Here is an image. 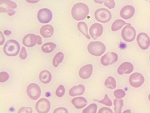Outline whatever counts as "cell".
<instances>
[{"instance_id":"18","label":"cell","mask_w":150,"mask_h":113,"mask_svg":"<svg viewBox=\"0 0 150 113\" xmlns=\"http://www.w3.org/2000/svg\"><path fill=\"white\" fill-rule=\"evenodd\" d=\"M54 29L51 25H44L41 28L40 34L45 38H48L53 35Z\"/></svg>"},{"instance_id":"2","label":"cell","mask_w":150,"mask_h":113,"mask_svg":"<svg viewBox=\"0 0 150 113\" xmlns=\"http://www.w3.org/2000/svg\"><path fill=\"white\" fill-rule=\"evenodd\" d=\"M21 49L19 42L14 40H10L5 43L4 46V51L8 56H17Z\"/></svg>"},{"instance_id":"29","label":"cell","mask_w":150,"mask_h":113,"mask_svg":"<svg viewBox=\"0 0 150 113\" xmlns=\"http://www.w3.org/2000/svg\"><path fill=\"white\" fill-rule=\"evenodd\" d=\"M103 4L104 2L105 6L108 7L109 9H112L115 7V1L114 0H102Z\"/></svg>"},{"instance_id":"4","label":"cell","mask_w":150,"mask_h":113,"mask_svg":"<svg viewBox=\"0 0 150 113\" xmlns=\"http://www.w3.org/2000/svg\"><path fill=\"white\" fill-rule=\"evenodd\" d=\"M130 25V24H127L125 26L122 31V38L126 42H132L136 39V30Z\"/></svg>"},{"instance_id":"31","label":"cell","mask_w":150,"mask_h":113,"mask_svg":"<svg viewBox=\"0 0 150 113\" xmlns=\"http://www.w3.org/2000/svg\"><path fill=\"white\" fill-rule=\"evenodd\" d=\"M98 102L101 104H103V105L107 106H111L112 105V103L110 99L108 97L107 94H105L104 99H103L101 101H98Z\"/></svg>"},{"instance_id":"7","label":"cell","mask_w":150,"mask_h":113,"mask_svg":"<svg viewBox=\"0 0 150 113\" xmlns=\"http://www.w3.org/2000/svg\"><path fill=\"white\" fill-rule=\"evenodd\" d=\"M37 18L41 23L46 24L52 20V13L50 9L46 8L42 9L38 12Z\"/></svg>"},{"instance_id":"39","label":"cell","mask_w":150,"mask_h":113,"mask_svg":"<svg viewBox=\"0 0 150 113\" xmlns=\"http://www.w3.org/2000/svg\"><path fill=\"white\" fill-rule=\"evenodd\" d=\"M40 0H26V1L28 3H30V4H35L37 3L40 1Z\"/></svg>"},{"instance_id":"10","label":"cell","mask_w":150,"mask_h":113,"mask_svg":"<svg viewBox=\"0 0 150 113\" xmlns=\"http://www.w3.org/2000/svg\"><path fill=\"white\" fill-rule=\"evenodd\" d=\"M117 59V54L114 52H109L101 57V63L105 66H108L116 63Z\"/></svg>"},{"instance_id":"33","label":"cell","mask_w":150,"mask_h":113,"mask_svg":"<svg viewBox=\"0 0 150 113\" xmlns=\"http://www.w3.org/2000/svg\"><path fill=\"white\" fill-rule=\"evenodd\" d=\"M9 79V75L6 72L2 71L0 73V82L4 83Z\"/></svg>"},{"instance_id":"22","label":"cell","mask_w":150,"mask_h":113,"mask_svg":"<svg viewBox=\"0 0 150 113\" xmlns=\"http://www.w3.org/2000/svg\"><path fill=\"white\" fill-rule=\"evenodd\" d=\"M78 30L82 33L84 36H86L88 39H90V36L88 33V27L86 23L84 21H81L78 23L77 25Z\"/></svg>"},{"instance_id":"16","label":"cell","mask_w":150,"mask_h":113,"mask_svg":"<svg viewBox=\"0 0 150 113\" xmlns=\"http://www.w3.org/2000/svg\"><path fill=\"white\" fill-rule=\"evenodd\" d=\"M93 72V66L91 64L83 66L79 72V75L82 79H88Z\"/></svg>"},{"instance_id":"32","label":"cell","mask_w":150,"mask_h":113,"mask_svg":"<svg viewBox=\"0 0 150 113\" xmlns=\"http://www.w3.org/2000/svg\"><path fill=\"white\" fill-rule=\"evenodd\" d=\"M114 94L116 99H122L125 96V92L123 89H117L114 92Z\"/></svg>"},{"instance_id":"23","label":"cell","mask_w":150,"mask_h":113,"mask_svg":"<svg viewBox=\"0 0 150 113\" xmlns=\"http://www.w3.org/2000/svg\"><path fill=\"white\" fill-rule=\"evenodd\" d=\"M56 48V45L53 42H47L44 44L42 47L41 49L43 52L46 53H50L52 52Z\"/></svg>"},{"instance_id":"44","label":"cell","mask_w":150,"mask_h":113,"mask_svg":"<svg viewBox=\"0 0 150 113\" xmlns=\"http://www.w3.org/2000/svg\"><path fill=\"white\" fill-rule=\"evenodd\" d=\"M149 101H150V94H149Z\"/></svg>"},{"instance_id":"36","label":"cell","mask_w":150,"mask_h":113,"mask_svg":"<svg viewBox=\"0 0 150 113\" xmlns=\"http://www.w3.org/2000/svg\"><path fill=\"white\" fill-rule=\"evenodd\" d=\"M98 113H112V111L108 107H102L101 108L99 111H98Z\"/></svg>"},{"instance_id":"6","label":"cell","mask_w":150,"mask_h":113,"mask_svg":"<svg viewBox=\"0 0 150 113\" xmlns=\"http://www.w3.org/2000/svg\"><path fill=\"white\" fill-rule=\"evenodd\" d=\"M27 93L30 99L32 100H36L41 96V88L38 85L35 83H31L27 87Z\"/></svg>"},{"instance_id":"45","label":"cell","mask_w":150,"mask_h":113,"mask_svg":"<svg viewBox=\"0 0 150 113\" xmlns=\"http://www.w3.org/2000/svg\"></svg>"},{"instance_id":"41","label":"cell","mask_w":150,"mask_h":113,"mask_svg":"<svg viewBox=\"0 0 150 113\" xmlns=\"http://www.w3.org/2000/svg\"><path fill=\"white\" fill-rule=\"evenodd\" d=\"M4 35L6 36L10 35L11 34V32L10 31H9V30H7V29L4 31Z\"/></svg>"},{"instance_id":"28","label":"cell","mask_w":150,"mask_h":113,"mask_svg":"<svg viewBox=\"0 0 150 113\" xmlns=\"http://www.w3.org/2000/svg\"><path fill=\"white\" fill-rule=\"evenodd\" d=\"M97 105L96 104H92L83 110V113H96L97 112Z\"/></svg>"},{"instance_id":"43","label":"cell","mask_w":150,"mask_h":113,"mask_svg":"<svg viewBox=\"0 0 150 113\" xmlns=\"http://www.w3.org/2000/svg\"><path fill=\"white\" fill-rule=\"evenodd\" d=\"M95 1V2L97 3V4H102L103 2L102 0H93Z\"/></svg>"},{"instance_id":"15","label":"cell","mask_w":150,"mask_h":113,"mask_svg":"<svg viewBox=\"0 0 150 113\" xmlns=\"http://www.w3.org/2000/svg\"><path fill=\"white\" fill-rule=\"evenodd\" d=\"M17 7V5L10 0H0V12L7 13L10 9H14Z\"/></svg>"},{"instance_id":"21","label":"cell","mask_w":150,"mask_h":113,"mask_svg":"<svg viewBox=\"0 0 150 113\" xmlns=\"http://www.w3.org/2000/svg\"><path fill=\"white\" fill-rule=\"evenodd\" d=\"M39 78L42 83L48 84L51 82L52 76L51 73L48 71L43 70L41 71Z\"/></svg>"},{"instance_id":"37","label":"cell","mask_w":150,"mask_h":113,"mask_svg":"<svg viewBox=\"0 0 150 113\" xmlns=\"http://www.w3.org/2000/svg\"><path fill=\"white\" fill-rule=\"evenodd\" d=\"M54 113H68V111L67 110V109L64 108V107H59V108H57L56 109H55L54 110V112H53Z\"/></svg>"},{"instance_id":"27","label":"cell","mask_w":150,"mask_h":113,"mask_svg":"<svg viewBox=\"0 0 150 113\" xmlns=\"http://www.w3.org/2000/svg\"><path fill=\"white\" fill-rule=\"evenodd\" d=\"M105 85L109 89H115L116 87V81L115 79L111 77H108L105 82Z\"/></svg>"},{"instance_id":"42","label":"cell","mask_w":150,"mask_h":113,"mask_svg":"<svg viewBox=\"0 0 150 113\" xmlns=\"http://www.w3.org/2000/svg\"><path fill=\"white\" fill-rule=\"evenodd\" d=\"M37 44L38 45H41L42 44V38L40 36H38V42Z\"/></svg>"},{"instance_id":"24","label":"cell","mask_w":150,"mask_h":113,"mask_svg":"<svg viewBox=\"0 0 150 113\" xmlns=\"http://www.w3.org/2000/svg\"><path fill=\"white\" fill-rule=\"evenodd\" d=\"M126 24H127L125 21L121 20V19H117L115 21H114L111 26V30L114 32L117 31L121 28H123V26Z\"/></svg>"},{"instance_id":"25","label":"cell","mask_w":150,"mask_h":113,"mask_svg":"<svg viewBox=\"0 0 150 113\" xmlns=\"http://www.w3.org/2000/svg\"><path fill=\"white\" fill-rule=\"evenodd\" d=\"M114 113H122V109L123 106V99H116L114 101Z\"/></svg>"},{"instance_id":"14","label":"cell","mask_w":150,"mask_h":113,"mask_svg":"<svg viewBox=\"0 0 150 113\" xmlns=\"http://www.w3.org/2000/svg\"><path fill=\"white\" fill-rule=\"evenodd\" d=\"M38 42V36L30 34L24 36L23 39V44L28 48L33 47Z\"/></svg>"},{"instance_id":"9","label":"cell","mask_w":150,"mask_h":113,"mask_svg":"<svg viewBox=\"0 0 150 113\" xmlns=\"http://www.w3.org/2000/svg\"><path fill=\"white\" fill-rule=\"evenodd\" d=\"M51 108L50 101L46 99H39L35 105V110L39 113H47Z\"/></svg>"},{"instance_id":"20","label":"cell","mask_w":150,"mask_h":113,"mask_svg":"<svg viewBox=\"0 0 150 113\" xmlns=\"http://www.w3.org/2000/svg\"><path fill=\"white\" fill-rule=\"evenodd\" d=\"M71 103L76 109H81L87 105V101L84 97H78L73 99Z\"/></svg>"},{"instance_id":"30","label":"cell","mask_w":150,"mask_h":113,"mask_svg":"<svg viewBox=\"0 0 150 113\" xmlns=\"http://www.w3.org/2000/svg\"><path fill=\"white\" fill-rule=\"evenodd\" d=\"M65 92V90L64 87L62 85H60L56 89V95L59 97H62L64 95Z\"/></svg>"},{"instance_id":"17","label":"cell","mask_w":150,"mask_h":113,"mask_svg":"<svg viewBox=\"0 0 150 113\" xmlns=\"http://www.w3.org/2000/svg\"><path fill=\"white\" fill-rule=\"evenodd\" d=\"M133 65L130 62H124L121 64L117 69V73L119 75L123 74H129L133 71Z\"/></svg>"},{"instance_id":"5","label":"cell","mask_w":150,"mask_h":113,"mask_svg":"<svg viewBox=\"0 0 150 113\" xmlns=\"http://www.w3.org/2000/svg\"><path fill=\"white\" fill-rule=\"evenodd\" d=\"M95 16L97 21L103 23H107L111 19V13L108 10L104 8L97 10L95 13Z\"/></svg>"},{"instance_id":"8","label":"cell","mask_w":150,"mask_h":113,"mask_svg":"<svg viewBox=\"0 0 150 113\" xmlns=\"http://www.w3.org/2000/svg\"><path fill=\"white\" fill-rule=\"evenodd\" d=\"M129 82L132 87L137 88L142 85L144 82V78L141 74L135 72L130 76Z\"/></svg>"},{"instance_id":"26","label":"cell","mask_w":150,"mask_h":113,"mask_svg":"<svg viewBox=\"0 0 150 113\" xmlns=\"http://www.w3.org/2000/svg\"><path fill=\"white\" fill-rule=\"evenodd\" d=\"M64 54L62 52L57 53L53 59L52 64L55 67H57L59 64H61L64 59Z\"/></svg>"},{"instance_id":"46","label":"cell","mask_w":150,"mask_h":113,"mask_svg":"<svg viewBox=\"0 0 150 113\" xmlns=\"http://www.w3.org/2000/svg\"><path fill=\"white\" fill-rule=\"evenodd\" d=\"M149 2H150V1H149Z\"/></svg>"},{"instance_id":"13","label":"cell","mask_w":150,"mask_h":113,"mask_svg":"<svg viewBox=\"0 0 150 113\" xmlns=\"http://www.w3.org/2000/svg\"><path fill=\"white\" fill-rule=\"evenodd\" d=\"M135 13V9L134 7L131 5H127L123 7L120 12V15L123 19H129Z\"/></svg>"},{"instance_id":"35","label":"cell","mask_w":150,"mask_h":113,"mask_svg":"<svg viewBox=\"0 0 150 113\" xmlns=\"http://www.w3.org/2000/svg\"><path fill=\"white\" fill-rule=\"evenodd\" d=\"M33 112L32 109L30 107H23L19 109L18 111V113H31Z\"/></svg>"},{"instance_id":"34","label":"cell","mask_w":150,"mask_h":113,"mask_svg":"<svg viewBox=\"0 0 150 113\" xmlns=\"http://www.w3.org/2000/svg\"><path fill=\"white\" fill-rule=\"evenodd\" d=\"M19 56L21 59L24 60L27 58V53L26 51V49L25 47H23L21 48V52H20V54H19Z\"/></svg>"},{"instance_id":"19","label":"cell","mask_w":150,"mask_h":113,"mask_svg":"<svg viewBox=\"0 0 150 113\" xmlns=\"http://www.w3.org/2000/svg\"><path fill=\"white\" fill-rule=\"evenodd\" d=\"M85 92V87L83 85L79 84L72 87L69 91V95L71 97L81 96Z\"/></svg>"},{"instance_id":"11","label":"cell","mask_w":150,"mask_h":113,"mask_svg":"<svg viewBox=\"0 0 150 113\" xmlns=\"http://www.w3.org/2000/svg\"><path fill=\"white\" fill-rule=\"evenodd\" d=\"M137 42L141 49H147L150 45V37L145 33H140L137 37Z\"/></svg>"},{"instance_id":"38","label":"cell","mask_w":150,"mask_h":113,"mask_svg":"<svg viewBox=\"0 0 150 113\" xmlns=\"http://www.w3.org/2000/svg\"><path fill=\"white\" fill-rule=\"evenodd\" d=\"M7 13L9 16H12L15 14V11H14L13 9H10L7 11Z\"/></svg>"},{"instance_id":"12","label":"cell","mask_w":150,"mask_h":113,"mask_svg":"<svg viewBox=\"0 0 150 113\" xmlns=\"http://www.w3.org/2000/svg\"><path fill=\"white\" fill-rule=\"evenodd\" d=\"M103 26L99 23H95L92 24L89 30V35L92 39L96 40L98 37L102 35L103 33Z\"/></svg>"},{"instance_id":"3","label":"cell","mask_w":150,"mask_h":113,"mask_svg":"<svg viewBox=\"0 0 150 113\" xmlns=\"http://www.w3.org/2000/svg\"><path fill=\"white\" fill-rule=\"evenodd\" d=\"M88 52L94 56H102L106 50L105 45L103 42L100 41H93L90 42L88 45Z\"/></svg>"},{"instance_id":"1","label":"cell","mask_w":150,"mask_h":113,"mask_svg":"<svg viewBox=\"0 0 150 113\" xmlns=\"http://www.w3.org/2000/svg\"><path fill=\"white\" fill-rule=\"evenodd\" d=\"M89 14V8L83 3H77L71 9V15L76 21H82L86 18Z\"/></svg>"},{"instance_id":"40","label":"cell","mask_w":150,"mask_h":113,"mask_svg":"<svg viewBox=\"0 0 150 113\" xmlns=\"http://www.w3.org/2000/svg\"><path fill=\"white\" fill-rule=\"evenodd\" d=\"M0 34H1V44H0V45H3V44H4V42L5 39L4 38V36H3V34H2V33L1 32H0Z\"/></svg>"}]
</instances>
